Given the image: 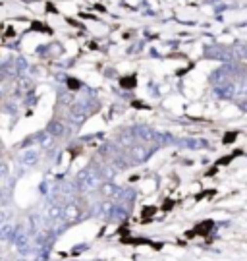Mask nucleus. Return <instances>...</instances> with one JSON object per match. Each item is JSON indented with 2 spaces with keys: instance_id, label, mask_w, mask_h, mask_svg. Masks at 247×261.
I'll return each instance as SVG.
<instances>
[{
  "instance_id": "3",
  "label": "nucleus",
  "mask_w": 247,
  "mask_h": 261,
  "mask_svg": "<svg viewBox=\"0 0 247 261\" xmlns=\"http://www.w3.org/2000/svg\"><path fill=\"white\" fill-rule=\"evenodd\" d=\"M49 132L52 136H62V134H66V126L60 122H52L49 126Z\"/></svg>"
},
{
  "instance_id": "5",
  "label": "nucleus",
  "mask_w": 247,
  "mask_h": 261,
  "mask_svg": "<svg viewBox=\"0 0 247 261\" xmlns=\"http://www.w3.org/2000/svg\"><path fill=\"white\" fill-rule=\"evenodd\" d=\"M232 56H234V58H246L247 45H236V47H232Z\"/></svg>"
},
{
  "instance_id": "7",
  "label": "nucleus",
  "mask_w": 247,
  "mask_h": 261,
  "mask_svg": "<svg viewBox=\"0 0 247 261\" xmlns=\"http://www.w3.org/2000/svg\"><path fill=\"white\" fill-rule=\"evenodd\" d=\"M135 83V80H122V85H126V87H132Z\"/></svg>"
},
{
  "instance_id": "2",
  "label": "nucleus",
  "mask_w": 247,
  "mask_h": 261,
  "mask_svg": "<svg viewBox=\"0 0 247 261\" xmlns=\"http://www.w3.org/2000/svg\"><path fill=\"white\" fill-rule=\"evenodd\" d=\"M133 134H135L137 140H143V141H154V140L158 138V134H156L152 128H149V126H139V128H135Z\"/></svg>"
},
{
  "instance_id": "8",
  "label": "nucleus",
  "mask_w": 247,
  "mask_h": 261,
  "mask_svg": "<svg viewBox=\"0 0 247 261\" xmlns=\"http://www.w3.org/2000/svg\"><path fill=\"white\" fill-rule=\"evenodd\" d=\"M234 138H236V134H232V136L228 134V136H226V141H234Z\"/></svg>"
},
{
  "instance_id": "4",
  "label": "nucleus",
  "mask_w": 247,
  "mask_h": 261,
  "mask_svg": "<svg viewBox=\"0 0 247 261\" xmlns=\"http://www.w3.org/2000/svg\"><path fill=\"white\" fill-rule=\"evenodd\" d=\"M21 162L27 164V166H29V164H35V162H37V153H35V151H25V153L21 155Z\"/></svg>"
},
{
  "instance_id": "1",
  "label": "nucleus",
  "mask_w": 247,
  "mask_h": 261,
  "mask_svg": "<svg viewBox=\"0 0 247 261\" xmlns=\"http://www.w3.org/2000/svg\"><path fill=\"white\" fill-rule=\"evenodd\" d=\"M99 174H97V170H93V168H85V170H81L79 174H77V188H81V190H89V188H93V186H97L99 184Z\"/></svg>"
},
{
  "instance_id": "6",
  "label": "nucleus",
  "mask_w": 247,
  "mask_h": 261,
  "mask_svg": "<svg viewBox=\"0 0 247 261\" xmlns=\"http://www.w3.org/2000/svg\"><path fill=\"white\" fill-rule=\"evenodd\" d=\"M133 155H135V161H143V159L147 157V151H145L143 147H135V149H133Z\"/></svg>"
}]
</instances>
